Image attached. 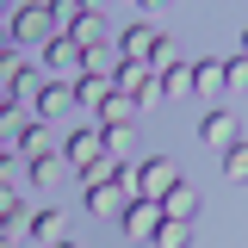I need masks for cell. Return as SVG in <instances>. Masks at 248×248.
<instances>
[{
	"instance_id": "obj_5",
	"label": "cell",
	"mask_w": 248,
	"mask_h": 248,
	"mask_svg": "<svg viewBox=\"0 0 248 248\" xmlns=\"http://www.w3.org/2000/svg\"><path fill=\"white\" fill-rule=\"evenodd\" d=\"M168 223L161 211V199H130V211H124V236H137V242H155V230Z\"/></svg>"
},
{
	"instance_id": "obj_4",
	"label": "cell",
	"mask_w": 248,
	"mask_h": 248,
	"mask_svg": "<svg viewBox=\"0 0 248 248\" xmlns=\"http://www.w3.org/2000/svg\"><path fill=\"white\" fill-rule=\"evenodd\" d=\"M180 186V168L168 161V155H149L143 168H137V199H168Z\"/></svg>"
},
{
	"instance_id": "obj_7",
	"label": "cell",
	"mask_w": 248,
	"mask_h": 248,
	"mask_svg": "<svg viewBox=\"0 0 248 248\" xmlns=\"http://www.w3.org/2000/svg\"><path fill=\"white\" fill-rule=\"evenodd\" d=\"M199 137H205L211 149H236V143H242V130H236V112L211 106V112H205V124H199Z\"/></svg>"
},
{
	"instance_id": "obj_8",
	"label": "cell",
	"mask_w": 248,
	"mask_h": 248,
	"mask_svg": "<svg viewBox=\"0 0 248 248\" xmlns=\"http://www.w3.org/2000/svg\"><path fill=\"white\" fill-rule=\"evenodd\" d=\"M223 87H230L223 56H199L192 62V93H199V99H223Z\"/></svg>"
},
{
	"instance_id": "obj_11",
	"label": "cell",
	"mask_w": 248,
	"mask_h": 248,
	"mask_svg": "<svg viewBox=\"0 0 248 248\" xmlns=\"http://www.w3.org/2000/svg\"><path fill=\"white\" fill-rule=\"evenodd\" d=\"M112 93H118V87H112V75H81V81H75V99H81V106H93V112H99Z\"/></svg>"
},
{
	"instance_id": "obj_2",
	"label": "cell",
	"mask_w": 248,
	"mask_h": 248,
	"mask_svg": "<svg viewBox=\"0 0 248 248\" xmlns=\"http://www.w3.org/2000/svg\"><path fill=\"white\" fill-rule=\"evenodd\" d=\"M50 37H56V6H37L31 0V6L13 13V50H44Z\"/></svg>"
},
{
	"instance_id": "obj_10",
	"label": "cell",
	"mask_w": 248,
	"mask_h": 248,
	"mask_svg": "<svg viewBox=\"0 0 248 248\" xmlns=\"http://www.w3.org/2000/svg\"><path fill=\"white\" fill-rule=\"evenodd\" d=\"M0 236L6 242H25L31 236V217H25V199L19 192H0Z\"/></svg>"
},
{
	"instance_id": "obj_13",
	"label": "cell",
	"mask_w": 248,
	"mask_h": 248,
	"mask_svg": "<svg viewBox=\"0 0 248 248\" xmlns=\"http://www.w3.org/2000/svg\"><path fill=\"white\" fill-rule=\"evenodd\" d=\"M50 149H62V143H50V124H44V118H31V130L19 137V155L37 161V155H50Z\"/></svg>"
},
{
	"instance_id": "obj_16",
	"label": "cell",
	"mask_w": 248,
	"mask_h": 248,
	"mask_svg": "<svg viewBox=\"0 0 248 248\" xmlns=\"http://www.w3.org/2000/svg\"><path fill=\"white\" fill-rule=\"evenodd\" d=\"M31 236L56 248V242H62V211H37V217H31Z\"/></svg>"
},
{
	"instance_id": "obj_19",
	"label": "cell",
	"mask_w": 248,
	"mask_h": 248,
	"mask_svg": "<svg viewBox=\"0 0 248 248\" xmlns=\"http://www.w3.org/2000/svg\"><path fill=\"white\" fill-rule=\"evenodd\" d=\"M223 75H230V93H248V56H223Z\"/></svg>"
},
{
	"instance_id": "obj_12",
	"label": "cell",
	"mask_w": 248,
	"mask_h": 248,
	"mask_svg": "<svg viewBox=\"0 0 248 248\" xmlns=\"http://www.w3.org/2000/svg\"><path fill=\"white\" fill-rule=\"evenodd\" d=\"M161 211L174 217V223H192V217H199V192H192V186H174V192H168V199H161Z\"/></svg>"
},
{
	"instance_id": "obj_20",
	"label": "cell",
	"mask_w": 248,
	"mask_h": 248,
	"mask_svg": "<svg viewBox=\"0 0 248 248\" xmlns=\"http://www.w3.org/2000/svg\"><path fill=\"white\" fill-rule=\"evenodd\" d=\"M124 149H130V130H106V155L124 161Z\"/></svg>"
},
{
	"instance_id": "obj_9",
	"label": "cell",
	"mask_w": 248,
	"mask_h": 248,
	"mask_svg": "<svg viewBox=\"0 0 248 248\" xmlns=\"http://www.w3.org/2000/svg\"><path fill=\"white\" fill-rule=\"evenodd\" d=\"M155 50H161V31L155 25H124V37H118V56L124 62H149Z\"/></svg>"
},
{
	"instance_id": "obj_15",
	"label": "cell",
	"mask_w": 248,
	"mask_h": 248,
	"mask_svg": "<svg viewBox=\"0 0 248 248\" xmlns=\"http://www.w3.org/2000/svg\"><path fill=\"white\" fill-rule=\"evenodd\" d=\"M62 168H68V155H62V149H50V155H37V161H31V180H37V186H50Z\"/></svg>"
},
{
	"instance_id": "obj_6",
	"label": "cell",
	"mask_w": 248,
	"mask_h": 248,
	"mask_svg": "<svg viewBox=\"0 0 248 248\" xmlns=\"http://www.w3.org/2000/svg\"><path fill=\"white\" fill-rule=\"evenodd\" d=\"M75 106H81V99H75V81H56V75H50V87H44V99H37V106H31V118H68V112H75Z\"/></svg>"
},
{
	"instance_id": "obj_17",
	"label": "cell",
	"mask_w": 248,
	"mask_h": 248,
	"mask_svg": "<svg viewBox=\"0 0 248 248\" xmlns=\"http://www.w3.org/2000/svg\"><path fill=\"white\" fill-rule=\"evenodd\" d=\"M155 248H192V223H174V217H168V223L155 230Z\"/></svg>"
},
{
	"instance_id": "obj_22",
	"label": "cell",
	"mask_w": 248,
	"mask_h": 248,
	"mask_svg": "<svg viewBox=\"0 0 248 248\" xmlns=\"http://www.w3.org/2000/svg\"><path fill=\"white\" fill-rule=\"evenodd\" d=\"M56 248H75V242H56Z\"/></svg>"
},
{
	"instance_id": "obj_21",
	"label": "cell",
	"mask_w": 248,
	"mask_h": 248,
	"mask_svg": "<svg viewBox=\"0 0 248 248\" xmlns=\"http://www.w3.org/2000/svg\"><path fill=\"white\" fill-rule=\"evenodd\" d=\"M236 56H248V31H242V44H236Z\"/></svg>"
},
{
	"instance_id": "obj_18",
	"label": "cell",
	"mask_w": 248,
	"mask_h": 248,
	"mask_svg": "<svg viewBox=\"0 0 248 248\" xmlns=\"http://www.w3.org/2000/svg\"><path fill=\"white\" fill-rule=\"evenodd\" d=\"M223 174H230V180H248V143L223 149Z\"/></svg>"
},
{
	"instance_id": "obj_1",
	"label": "cell",
	"mask_w": 248,
	"mask_h": 248,
	"mask_svg": "<svg viewBox=\"0 0 248 248\" xmlns=\"http://www.w3.org/2000/svg\"><path fill=\"white\" fill-rule=\"evenodd\" d=\"M56 31H68L81 50H106L112 37H106V19L93 13V6H81V0H62L56 6Z\"/></svg>"
},
{
	"instance_id": "obj_14",
	"label": "cell",
	"mask_w": 248,
	"mask_h": 248,
	"mask_svg": "<svg viewBox=\"0 0 248 248\" xmlns=\"http://www.w3.org/2000/svg\"><path fill=\"white\" fill-rule=\"evenodd\" d=\"M155 81H161V93H168V99H180V93H192V62L180 56L168 75H155Z\"/></svg>"
},
{
	"instance_id": "obj_3",
	"label": "cell",
	"mask_w": 248,
	"mask_h": 248,
	"mask_svg": "<svg viewBox=\"0 0 248 248\" xmlns=\"http://www.w3.org/2000/svg\"><path fill=\"white\" fill-rule=\"evenodd\" d=\"M62 155H68V168H75V174L93 168V161L106 155V130H99V124H75V130H68V143H62Z\"/></svg>"
}]
</instances>
